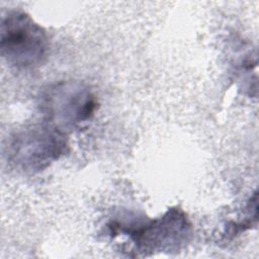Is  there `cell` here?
<instances>
[{"label":"cell","instance_id":"1","mask_svg":"<svg viewBox=\"0 0 259 259\" xmlns=\"http://www.w3.org/2000/svg\"><path fill=\"white\" fill-rule=\"evenodd\" d=\"M0 49L6 62L16 68L40 65L47 58L46 31L24 12L10 11L2 17Z\"/></svg>","mask_w":259,"mask_h":259},{"label":"cell","instance_id":"2","mask_svg":"<svg viewBox=\"0 0 259 259\" xmlns=\"http://www.w3.org/2000/svg\"><path fill=\"white\" fill-rule=\"evenodd\" d=\"M64 133L52 125H34L15 135L9 156L25 171H39L65 153Z\"/></svg>","mask_w":259,"mask_h":259},{"label":"cell","instance_id":"3","mask_svg":"<svg viewBox=\"0 0 259 259\" xmlns=\"http://www.w3.org/2000/svg\"><path fill=\"white\" fill-rule=\"evenodd\" d=\"M42 106L49 119L58 126L74 127L93 115L96 103L88 89L69 82L50 87Z\"/></svg>","mask_w":259,"mask_h":259},{"label":"cell","instance_id":"4","mask_svg":"<svg viewBox=\"0 0 259 259\" xmlns=\"http://www.w3.org/2000/svg\"><path fill=\"white\" fill-rule=\"evenodd\" d=\"M189 231L185 215L180 210L170 209L160 219L128 233L139 250L148 254L178 249L186 241Z\"/></svg>","mask_w":259,"mask_h":259}]
</instances>
